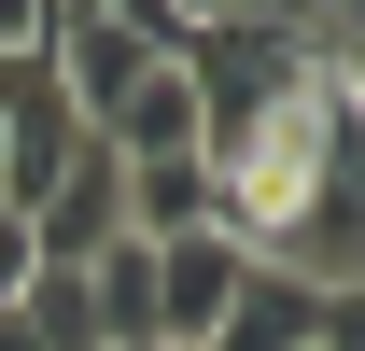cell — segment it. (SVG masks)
I'll return each mask as SVG.
<instances>
[{"instance_id":"3","label":"cell","mask_w":365,"mask_h":351,"mask_svg":"<svg viewBox=\"0 0 365 351\" xmlns=\"http://www.w3.org/2000/svg\"><path fill=\"white\" fill-rule=\"evenodd\" d=\"M140 267H155V351H211V323H225V309H239V281H253V253H239L225 225L140 239Z\"/></svg>"},{"instance_id":"5","label":"cell","mask_w":365,"mask_h":351,"mask_svg":"<svg viewBox=\"0 0 365 351\" xmlns=\"http://www.w3.org/2000/svg\"><path fill=\"white\" fill-rule=\"evenodd\" d=\"M43 56H56V85H71V113H85V141H98L140 85H155V56H169V43H155V29H127V14H56Z\"/></svg>"},{"instance_id":"7","label":"cell","mask_w":365,"mask_h":351,"mask_svg":"<svg viewBox=\"0 0 365 351\" xmlns=\"http://www.w3.org/2000/svg\"><path fill=\"white\" fill-rule=\"evenodd\" d=\"M211 225V169L197 155H127V239H182Z\"/></svg>"},{"instance_id":"10","label":"cell","mask_w":365,"mask_h":351,"mask_svg":"<svg viewBox=\"0 0 365 351\" xmlns=\"http://www.w3.org/2000/svg\"><path fill=\"white\" fill-rule=\"evenodd\" d=\"M29 281H43V253H29V225H14V211H0V309H14V295H29Z\"/></svg>"},{"instance_id":"4","label":"cell","mask_w":365,"mask_h":351,"mask_svg":"<svg viewBox=\"0 0 365 351\" xmlns=\"http://www.w3.org/2000/svg\"><path fill=\"white\" fill-rule=\"evenodd\" d=\"M14 225H29V253H43V267H98L113 239H127V155H113V141H85V155H71V169H56Z\"/></svg>"},{"instance_id":"6","label":"cell","mask_w":365,"mask_h":351,"mask_svg":"<svg viewBox=\"0 0 365 351\" xmlns=\"http://www.w3.org/2000/svg\"><path fill=\"white\" fill-rule=\"evenodd\" d=\"M309 337H323V295H309V281H281V267H253L239 309L211 323V351H309Z\"/></svg>"},{"instance_id":"9","label":"cell","mask_w":365,"mask_h":351,"mask_svg":"<svg viewBox=\"0 0 365 351\" xmlns=\"http://www.w3.org/2000/svg\"><path fill=\"white\" fill-rule=\"evenodd\" d=\"M56 43V0H0V56H43Z\"/></svg>"},{"instance_id":"1","label":"cell","mask_w":365,"mask_h":351,"mask_svg":"<svg viewBox=\"0 0 365 351\" xmlns=\"http://www.w3.org/2000/svg\"><path fill=\"white\" fill-rule=\"evenodd\" d=\"M323 85L309 29H267V14H182V98H197V169H225L253 127H281L295 98Z\"/></svg>"},{"instance_id":"11","label":"cell","mask_w":365,"mask_h":351,"mask_svg":"<svg viewBox=\"0 0 365 351\" xmlns=\"http://www.w3.org/2000/svg\"><path fill=\"white\" fill-rule=\"evenodd\" d=\"M309 351H365V281H351V295H323V337Z\"/></svg>"},{"instance_id":"2","label":"cell","mask_w":365,"mask_h":351,"mask_svg":"<svg viewBox=\"0 0 365 351\" xmlns=\"http://www.w3.org/2000/svg\"><path fill=\"white\" fill-rule=\"evenodd\" d=\"M71 155H85V113L56 85V56H0V211H29Z\"/></svg>"},{"instance_id":"8","label":"cell","mask_w":365,"mask_h":351,"mask_svg":"<svg viewBox=\"0 0 365 351\" xmlns=\"http://www.w3.org/2000/svg\"><path fill=\"white\" fill-rule=\"evenodd\" d=\"M113 155H197V98H182V56H155V85L127 98V113H113Z\"/></svg>"}]
</instances>
